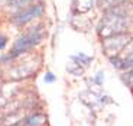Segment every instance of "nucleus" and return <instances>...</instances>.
Wrapping results in <instances>:
<instances>
[{
    "label": "nucleus",
    "mask_w": 133,
    "mask_h": 126,
    "mask_svg": "<svg viewBox=\"0 0 133 126\" xmlns=\"http://www.w3.org/2000/svg\"><path fill=\"white\" fill-rule=\"evenodd\" d=\"M45 125H46V116L42 115V113H36V115H30V116L22 119L15 126H45Z\"/></svg>",
    "instance_id": "nucleus-4"
},
{
    "label": "nucleus",
    "mask_w": 133,
    "mask_h": 126,
    "mask_svg": "<svg viewBox=\"0 0 133 126\" xmlns=\"http://www.w3.org/2000/svg\"><path fill=\"white\" fill-rule=\"evenodd\" d=\"M6 42H7V39L4 36H2V35H0V49H3V48L6 47Z\"/></svg>",
    "instance_id": "nucleus-8"
},
{
    "label": "nucleus",
    "mask_w": 133,
    "mask_h": 126,
    "mask_svg": "<svg viewBox=\"0 0 133 126\" xmlns=\"http://www.w3.org/2000/svg\"><path fill=\"white\" fill-rule=\"evenodd\" d=\"M55 75H54L52 73H46V75H45V81H46V83H54V81H55Z\"/></svg>",
    "instance_id": "nucleus-7"
},
{
    "label": "nucleus",
    "mask_w": 133,
    "mask_h": 126,
    "mask_svg": "<svg viewBox=\"0 0 133 126\" xmlns=\"http://www.w3.org/2000/svg\"><path fill=\"white\" fill-rule=\"evenodd\" d=\"M72 60L75 61V64H78V65H81V64H83L84 67L90 65V62H91V58H90V56H87V55H84V54L74 55V56H72Z\"/></svg>",
    "instance_id": "nucleus-5"
},
{
    "label": "nucleus",
    "mask_w": 133,
    "mask_h": 126,
    "mask_svg": "<svg viewBox=\"0 0 133 126\" xmlns=\"http://www.w3.org/2000/svg\"><path fill=\"white\" fill-rule=\"evenodd\" d=\"M129 39H130V36L119 33V35H114V36L106 38L103 47H104V49H106V52L109 54V55H111V54H117V52H120V51L126 47V43L129 42Z\"/></svg>",
    "instance_id": "nucleus-2"
},
{
    "label": "nucleus",
    "mask_w": 133,
    "mask_h": 126,
    "mask_svg": "<svg viewBox=\"0 0 133 126\" xmlns=\"http://www.w3.org/2000/svg\"><path fill=\"white\" fill-rule=\"evenodd\" d=\"M94 81H96V83L100 86V84H101V81H103V73H98V75L94 78Z\"/></svg>",
    "instance_id": "nucleus-9"
},
{
    "label": "nucleus",
    "mask_w": 133,
    "mask_h": 126,
    "mask_svg": "<svg viewBox=\"0 0 133 126\" xmlns=\"http://www.w3.org/2000/svg\"><path fill=\"white\" fill-rule=\"evenodd\" d=\"M43 12V6L42 4H35V6L29 7V9L23 10V12H20V13H17L16 16L13 17V22L15 23H26V22H29V20H32L33 17H38L41 16Z\"/></svg>",
    "instance_id": "nucleus-3"
},
{
    "label": "nucleus",
    "mask_w": 133,
    "mask_h": 126,
    "mask_svg": "<svg viewBox=\"0 0 133 126\" xmlns=\"http://www.w3.org/2000/svg\"><path fill=\"white\" fill-rule=\"evenodd\" d=\"M41 39H42V33H41L39 30H33V32L26 33L25 36L19 38V39L16 41L13 49H12V54H10L9 56L13 58V56H17V55H20V54L26 52L28 49H30V48L35 47L36 43H39Z\"/></svg>",
    "instance_id": "nucleus-1"
},
{
    "label": "nucleus",
    "mask_w": 133,
    "mask_h": 126,
    "mask_svg": "<svg viewBox=\"0 0 133 126\" xmlns=\"http://www.w3.org/2000/svg\"><path fill=\"white\" fill-rule=\"evenodd\" d=\"M123 68H133V51L123 60Z\"/></svg>",
    "instance_id": "nucleus-6"
}]
</instances>
